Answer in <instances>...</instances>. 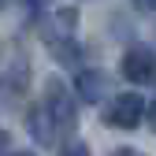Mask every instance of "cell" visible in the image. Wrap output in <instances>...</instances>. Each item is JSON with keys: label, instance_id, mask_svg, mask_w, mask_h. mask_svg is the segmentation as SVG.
<instances>
[{"label": "cell", "instance_id": "obj_9", "mask_svg": "<svg viewBox=\"0 0 156 156\" xmlns=\"http://www.w3.org/2000/svg\"><path fill=\"white\" fill-rule=\"evenodd\" d=\"M134 4H138L141 11H156V0H134Z\"/></svg>", "mask_w": 156, "mask_h": 156}, {"label": "cell", "instance_id": "obj_8", "mask_svg": "<svg viewBox=\"0 0 156 156\" xmlns=\"http://www.w3.org/2000/svg\"><path fill=\"white\" fill-rule=\"evenodd\" d=\"M149 126H152V134H156V97H152V104H149Z\"/></svg>", "mask_w": 156, "mask_h": 156}, {"label": "cell", "instance_id": "obj_1", "mask_svg": "<svg viewBox=\"0 0 156 156\" xmlns=\"http://www.w3.org/2000/svg\"><path fill=\"white\" fill-rule=\"evenodd\" d=\"M104 123L112 130H138L145 123V101L141 93H115L104 104Z\"/></svg>", "mask_w": 156, "mask_h": 156}, {"label": "cell", "instance_id": "obj_3", "mask_svg": "<svg viewBox=\"0 0 156 156\" xmlns=\"http://www.w3.org/2000/svg\"><path fill=\"white\" fill-rule=\"evenodd\" d=\"M123 78L134 86H145L156 78V52L149 45H134L123 52Z\"/></svg>", "mask_w": 156, "mask_h": 156}, {"label": "cell", "instance_id": "obj_10", "mask_svg": "<svg viewBox=\"0 0 156 156\" xmlns=\"http://www.w3.org/2000/svg\"><path fill=\"white\" fill-rule=\"evenodd\" d=\"M11 156H37V152H11Z\"/></svg>", "mask_w": 156, "mask_h": 156}, {"label": "cell", "instance_id": "obj_2", "mask_svg": "<svg viewBox=\"0 0 156 156\" xmlns=\"http://www.w3.org/2000/svg\"><path fill=\"white\" fill-rule=\"evenodd\" d=\"M45 112L52 115L56 130H74L78 123V108H74V97L60 86V78H48V93H45Z\"/></svg>", "mask_w": 156, "mask_h": 156}, {"label": "cell", "instance_id": "obj_7", "mask_svg": "<svg viewBox=\"0 0 156 156\" xmlns=\"http://www.w3.org/2000/svg\"><path fill=\"white\" fill-rule=\"evenodd\" d=\"M112 156H145V152H141V149H130V145H123V149H115Z\"/></svg>", "mask_w": 156, "mask_h": 156}, {"label": "cell", "instance_id": "obj_6", "mask_svg": "<svg viewBox=\"0 0 156 156\" xmlns=\"http://www.w3.org/2000/svg\"><path fill=\"white\" fill-rule=\"evenodd\" d=\"M60 156H89V149L82 145V141H71V145H63V152Z\"/></svg>", "mask_w": 156, "mask_h": 156}, {"label": "cell", "instance_id": "obj_4", "mask_svg": "<svg viewBox=\"0 0 156 156\" xmlns=\"http://www.w3.org/2000/svg\"><path fill=\"white\" fill-rule=\"evenodd\" d=\"M26 130L34 134L37 145H52L56 141V123H52V115L45 112V104H34L26 112Z\"/></svg>", "mask_w": 156, "mask_h": 156}, {"label": "cell", "instance_id": "obj_5", "mask_svg": "<svg viewBox=\"0 0 156 156\" xmlns=\"http://www.w3.org/2000/svg\"><path fill=\"white\" fill-rule=\"evenodd\" d=\"M74 89H78V97H82L86 104H97V101H104V93H108V78H104V71H82Z\"/></svg>", "mask_w": 156, "mask_h": 156}]
</instances>
